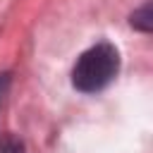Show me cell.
Segmentation results:
<instances>
[{"label": "cell", "mask_w": 153, "mask_h": 153, "mask_svg": "<svg viewBox=\"0 0 153 153\" xmlns=\"http://www.w3.org/2000/svg\"><path fill=\"white\" fill-rule=\"evenodd\" d=\"M120 72V53L112 43H96L84 50L72 69V84L81 93L103 91Z\"/></svg>", "instance_id": "obj_1"}, {"label": "cell", "mask_w": 153, "mask_h": 153, "mask_svg": "<svg viewBox=\"0 0 153 153\" xmlns=\"http://www.w3.org/2000/svg\"><path fill=\"white\" fill-rule=\"evenodd\" d=\"M129 24H131L136 31L153 33V0H148V2H143L139 10H134L131 17H129Z\"/></svg>", "instance_id": "obj_2"}, {"label": "cell", "mask_w": 153, "mask_h": 153, "mask_svg": "<svg viewBox=\"0 0 153 153\" xmlns=\"http://www.w3.org/2000/svg\"><path fill=\"white\" fill-rule=\"evenodd\" d=\"M0 153H24V143L17 136H2L0 139Z\"/></svg>", "instance_id": "obj_3"}, {"label": "cell", "mask_w": 153, "mask_h": 153, "mask_svg": "<svg viewBox=\"0 0 153 153\" xmlns=\"http://www.w3.org/2000/svg\"><path fill=\"white\" fill-rule=\"evenodd\" d=\"M7 84H10V74H0V100H2L5 91H7Z\"/></svg>", "instance_id": "obj_4"}]
</instances>
